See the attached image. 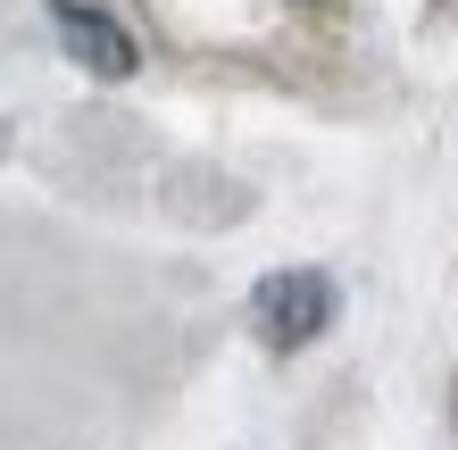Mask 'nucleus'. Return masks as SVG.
<instances>
[{
  "instance_id": "2",
  "label": "nucleus",
  "mask_w": 458,
  "mask_h": 450,
  "mask_svg": "<svg viewBox=\"0 0 458 450\" xmlns=\"http://www.w3.org/2000/svg\"><path fill=\"white\" fill-rule=\"evenodd\" d=\"M50 25H59L67 59L84 67V75H100V84H125V75H133V42H125L117 17L84 9V0H50Z\"/></svg>"
},
{
  "instance_id": "1",
  "label": "nucleus",
  "mask_w": 458,
  "mask_h": 450,
  "mask_svg": "<svg viewBox=\"0 0 458 450\" xmlns=\"http://www.w3.org/2000/svg\"><path fill=\"white\" fill-rule=\"evenodd\" d=\"M250 326L267 351H301V342H317L334 326V276L326 267H276L250 293Z\"/></svg>"
}]
</instances>
